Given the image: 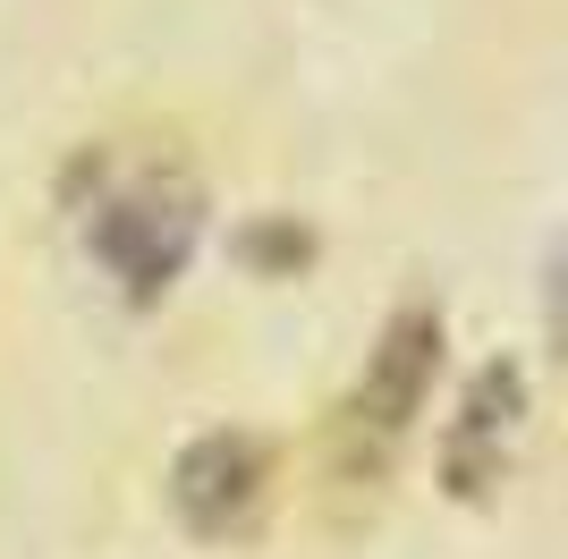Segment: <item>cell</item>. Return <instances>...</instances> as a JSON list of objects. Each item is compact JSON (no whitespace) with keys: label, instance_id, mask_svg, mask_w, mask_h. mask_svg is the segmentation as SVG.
<instances>
[{"label":"cell","instance_id":"6da1fadb","mask_svg":"<svg viewBox=\"0 0 568 559\" xmlns=\"http://www.w3.org/2000/svg\"><path fill=\"white\" fill-rule=\"evenodd\" d=\"M433 365H442V314L433 305H407L390 314L365 356V382L348 390L339 407V433H332V458H339V484H382L399 441L416 433L425 416V390H433Z\"/></svg>","mask_w":568,"mask_h":559},{"label":"cell","instance_id":"7a4b0ae2","mask_svg":"<svg viewBox=\"0 0 568 559\" xmlns=\"http://www.w3.org/2000/svg\"><path fill=\"white\" fill-rule=\"evenodd\" d=\"M170 500H179V517H187L195 535L246 526L255 500H263V449L246 441V433H204V441L179 458V475H170Z\"/></svg>","mask_w":568,"mask_h":559}]
</instances>
